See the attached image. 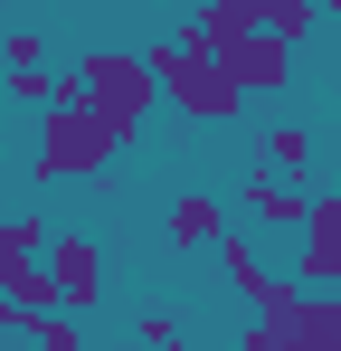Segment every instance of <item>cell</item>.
<instances>
[{"mask_svg":"<svg viewBox=\"0 0 341 351\" xmlns=\"http://www.w3.org/2000/svg\"><path fill=\"white\" fill-rule=\"evenodd\" d=\"M332 304H341V294H332Z\"/></svg>","mask_w":341,"mask_h":351,"instance_id":"ac0fdd59","label":"cell"},{"mask_svg":"<svg viewBox=\"0 0 341 351\" xmlns=\"http://www.w3.org/2000/svg\"><path fill=\"white\" fill-rule=\"evenodd\" d=\"M48 237H57V219L10 209V219H0V266H38V256H48Z\"/></svg>","mask_w":341,"mask_h":351,"instance_id":"8fae6325","label":"cell"},{"mask_svg":"<svg viewBox=\"0 0 341 351\" xmlns=\"http://www.w3.org/2000/svg\"><path fill=\"white\" fill-rule=\"evenodd\" d=\"M237 351H303V342H284L275 323H247V342H237Z\"/></svg>","mask_w":341,"mask_h":351,"instance_id":"2e32d148","label":"cell"},{"mask_svg":"<svg viewBox=\"0 0 341 351\" xmlns=\"http://www.w3.org/2000/svg\"><path fill=\"white\" fill-rule=\"evenodd\" d=\"M38 266H48V285H57V313H66V323H86V313L105 304V247H95L86 228H57Z\"/></svg>","mask_w":341,"mask_h":351,"instance_id":"277c9868","label":"cell"},{"mask_svg":"<svg viewBox=\"0 0 341 351\" xmlns=\"http://www.w3.org/2000/svg\"><path fill=\"white\" fill-rule=\"evenodd\" d=\"M256 171H275V180L313 171V133H303V123H275V133H266V162H256Z\"/></svg>","mask_w":341,"mask_h":351,"instance_id":"4fadbf2b","label":"cell"},{"mask_svg":"<svg viewBox=\"0 0 341 351\" xmlns=\"http://www.w3.org/2000/svg\"><path fill=\"white\" fill-rule=\"evenodd\" d=\"M294 285L303 294H341V190H313V209L294 228Z\"/></svg>","mask_w":341,"mask_h":351,"instance_id":"5b68a950","label":"cell"},{"mask_svg":"<svg viewBox=\"0 0 341 351\" xmlns=\"http://www.w3.org/2000/svg\"><path fill=\"white\" fill-rule=\"evenodd\" d=\"M29 342H38V351H95V332H86V323H66V313H48Z\"/></svg>","mask_w":341,"mask_h":351,"instance_id":"9a60e30c","label":"cell"},{"mask_svg":"<svg viewBox=\"0 0 341 351\" xmlns=\"http://www.w3.org/2000/svg\"><path fill=\"white\" fill-rule=\"evenodd\" d=\"M0 66H10V76H38V66H48V38H38V29H0Z\"/></svg>","mask_w":341,"mask_h":351,"instance_id":"5bb4252c","label":"cell"},{"mask_svg":"<svg viewBox=\"0 0 341 351\" xmlns=\"http://www.w3.org/2000/svg\"><path fill=\"white\" fill-rule=\"evenodd\" d=\"M303 209H313L303 180H275V171H247V180H237V219H256V228H303Z\"/></svg>","mask_w":341,"mask_h":351,"instance_id":"30bf717a","label":"cell"},{"mask_svg":"<svg viewBox=\"0 0 341 351\" xmlns=\"http://www.w3.org/2000/svg\"><path fill=\"white\" fill-rule=\"evenodd\" d=\"M209 66H218L237 95H284V86H294V48H275V38H237V48L209 58Z\"/></svg>","mask_w":341,"mask_h":351,"instance_id":"ba28073f","label":"cell"},{"mask_svg":"<svg viewBox=\"0 0 341 351\" xmlns=\"http://www.w3.org/2000/svg\"><path fill=\"white\" fill-rule=\"evenodd\" d=\"M170 38H180L190 58H227L237 38H256V0H209V10H199V19H180Z\"/></svg>","mask_w":341,"mask_h":351,"instance_id":"9c48e42d","label":"cell"},{"mask_svg":"<svg viewBox=\"0 0 341 351\" xmlns=\"http://www.w3.org/2000/svg\"><path fill=\"white\" fill-rule=\"evenodd\" d=\"M209 256H218V276L237 285V304H256V313H275V304H294V276H284V266H266V247H256L247 228H227L218 247H209Z\"/></svg>","mask_w":341,"mask_h":351,"instance_id":"8992f818","label":"cell"},{"mask_svg":"<svg viewBox=\"0 0 341 351\" xmlns=\"http://www.w3.org/2000/svg\"><path fill=\"white\" fill-rule=\"evenodd\" d=\"M142 66H152L162 105H170V114H190V123H237V105H247V95L227 86L218 66H209V58H190L180 38H152V48H142Z\"/></svg>","mask_w":341,"mask_h":351,"instance_id":"7a4b0ae2","label":"cell"},{"mask_svg":"<svg viewBox=\"0 0 341 351\" xmlns=\"http://www.w3.org/2000/svg\"><path fill=\"white\" fill-rule=\"evenodd\" d=\"M323 351H341V342H323Z\"/></svg>","mask_w":341,"mask_h":351,"instance_id":"e0dca14e","label":"cell"},{"mask_svg":"<svg viewBox=\"0 0 341 351\" xmlns=\"http://www.w3.org/2000/svg\"><path fill=\"white\" fill-rule=\"evenodd\" d=\"M162 237L180 247V256H209L227 237V199L218 190H170V209H162Z\"/></svg>","mask_w":341,"mask_h":351,"instance_id":"52a82bcc","label":"cell"},{"mask_svg":"<svg viewBox=\"0 0 341 351\" xmlns=\"http://www.w3.org/2000/svg\"><path fill=\"white\" fill-rule=\"evenodd\" d=\"M114 152H123V143H114V133L86 114V105H48V123H38V152H29V171H38V180H95Z\"/></svg>","mask_w":341,"mask_h":351,"instance_id":"3957f363","label":"cell"},{"mask_svg":"<svg viewBox=\"0 0 341 351\" xmlns=\"http://www.w3.org/2000/svg\"><path fill=\"white\" fill-rule=\"evenodd\" d=\"M66 86H76V105L105 123L114 143H133V133L152 123V105H162V86H152L142 48H86V58L66 66Z\"/></svg>","mask_w":341,"mask_h":351,"instance_id":"6da1fadb","label":"cell"},{"mask_svg":"<svg viewBox=\"0 0 341 351\" xmlns=\"http://www.w3.org/2000/svg\"><path fill=\"white\" fill-rule=\"evenodd\" d=\"M313 19H323L313 0H256V38H275V48H303Z\"/></svg>","mask_w":341,"mask_h":351,"instance_id":"7c38bea8","label":"cell"}]
</instances>
